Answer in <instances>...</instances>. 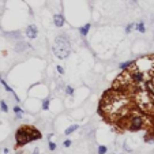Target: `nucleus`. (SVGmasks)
I'll use <instances>...</instances> for the list:
<instances>
[{"instance_id":"f257e3e1","label":"nucleus","mask_w":154,"mask_h":154,"mask_svg":"<svg viewBox=\"0 0 154 154\" xmlns=\"http://www.w3.org/2000/svg\"><path fill=\"white\" fill-rule=\"evenodd\" d=\"M134 91L135 90L116 87L106 90L99 99L97 113L108 124H115L122 130L125 119L136 109L132 98Z\"/></svg>"},{"instance_id":"f03ea898","label":"nucleus","mask_w":154,"mask_h":154,"mask_svg":"<svg viewBox=\"0 0 154 154\" xmlns=\"http://www.w3.org/2000/svg\"><path fill=\"white\" fill-rule=\"evenodd\" d=\"M134 102L136 109L141 111L143 115L154 116V94L150 93L147 89L136 86L134 94H132Z\"/></svg>"},{"instance_id":"7ed1b4c3","label":"nucleus","mask_w":154,"mask_h":154,"mask_svg":"<svg viewBox=\"0 0 154 154\" xmlns=\"http://www.w3.org/2000/svg\"><path fill=\"white\" fill-rule=\"evenodd\" d=\"M42 138V134L40 130H37L34 125L30 124H23L15 132V149L23 147L26 144L32 143L34 141H40Z\"/></svg>"},{"instance_id":"20e7f679","label":"nucleus","mask_w":154,"mask_h":154,"mask_svg":"<svg viewBox=\"0 0 154 154\" xmlns=\"http://www.w3.org/2000/svg\"><path fill=\"white\" fill-rule=\"evenodd\" d=\"M147 127V120H146V116L141 112V111L135 109L131 115L125 119L124 124H123V128L122 131L127 130V131H131V132H136V131H141V130L146 128Z\"/></svg>"},{"instance_id":"39448f33","label":"nucleus","mask_w":154,"mask_h":154,"mask_svg":"<svg viewBox=\"0 0 154 154\" xmlns=\"http://www.w3.org/2000/svg\"><path fill=\"white\" fill-rule=\"evenodd\" d=\"M53 53L57 59L60 60H64L70 56L71 53V40L66 33L63 34H59L55 38V44H53V48H52Z\"/></svg>"},{"instance_id":"423d86ee","label":"nucleus","mask_w":154,"mask_h":154,"mask_svg":"<svg viewBox=\"0 0 154 154\" xmlns=\"http://www.w3.org/2000/svg\"><path fill=\"white\" fill-rule=\"evenodd\" d=\"M25 35H26V37H27L29 40L37 38V35H38V29H37V26H35L34 23L29 25L27 27H26V30H25Z\"/></svg>"},{"instance_id":"0eeeda50","label":"nucleus","mask_w":154,"mask_h":154,"mask_svg":"<svg viewBox=\"0 0 154 154\" xmlns=\"http://www.w3.org/2000/svg\"><path fill=\"white\" fill-rule=\"evenodd\" d=\"M14 49H15L16 53H22V52L30 49V44H27V42H25V41H19L15 46H14Z\"/></svg>"},{"instance_id":"6e6552de","label":"nucleus","mask_w":154,"mask_h":154,"mask_svg":"<svg viewBox=\"0 0 154 154\" xmlns=\"http://www.w3.org/2000/svg\"><path fill=\"white\" fill-rule=\"evenodd\" d=\"M53 25L56 27H61V26L64 25V16L61 15V14H55L53 15Z\"/></svg>"},{"instance_id":"1a4fd4ad","label":"nucleus","mask_w":154,"mask_h":154,"mask_svg":"<svg viewBox=\"0 0 154 154\" xmlns=\"http://www.w3.org/2000/svg\"><path fill=\"white\" fill-rule=\"evenodd\" d=\"M0 83L3 85V86H4V89H6L7 91H8V93H11V94H13V96L15 97V99H16V101L19 102V101H21V99H19V97L16 96V94H15V91H14V90L11 89V87L8 86V85H7V82H6V80H4V79H3V78H1V77H0Z\"/></svg>"},{"instance_id":"9d476101","label":"nucleus","mask_w":154,"mask_h":154,"mask_svg":"<svg viewBox=\"0 0 154 154\" xmlns=\"http://www.w3.org/2000/svg\"><path fill=\"white\" fill-rule=\"evenodd\" d=\"M90 29H91V23H86V25L80 26V27H79L80 35H82V37H86V35L89 34V30H90Z\"/></svg>"},{"instance_id":"9b49d317","label":"nucleus","mask_w":154,"mask_h":154,"mask_svg":"<svg viewBox=\"0 0 154 154\" xmlns=\"http://www.w3.org/2000/svg\"><path fill=\"white\" fill-rule=\"evenodd\" d=\"M134 29H136V32H139V33H144V32H146V26H144V22H143V21H141V22L135 23Z\"/></svg>"},{"instance_id":"f8f14e48","label":"nucleus","mask_w":154,"mask_h":154,"mask_svg":"<svg viewBox=\"0 0 154 154\" xmlns=\"http://www.w3.org/2000/svg\"><path fill=\"white\" fill-rule=\"evenodd\" d=\"M13 112L15 113V117H16V119H22V117H23V111L21 109L18 105L13 108Z\"/></svg>"},{"instance_id":"ddd939ff","label":"nucleus","mask_w":154,"mask_h":154,"mask_svg":"<svg viewBox=\"0 0 154 154\" xmlns=\"http://www.w3.org/2000/svg\"><path fill=\"white\" fill-rule=\"evenodd\" d=\"M78 128H79V125H78V124H71L70 127H68V128L64 131V134H66V135H71L74 131H77Z\"/></svg>"},{"instance_id":"4468645a","label":"nucleus","mask_w":154,"mask_h":154,"mask_svg":"<svg viewBox=\"0 0 154 154\" xmlns=\"http://www.w3.org/2000/svg\"><path fill=\"white\" fill-rule=\"evenodd\" d=\"M146 89L150 91V93L154 94V77H151L150 79H147V87Z\"/></svg>"},{"instance_id":"2eb2a0df","label":"nucleus","mask_w":154,"mask_h":154,"mask_svg":"<svg viewBox=\"0 0 154 154\" xmlns=\"http://www.w3.org/2000/svg\"><path fill=\"white\" fill-rule=\"evenodd\" d=\"M74 91H75V89L72 86H70V85H67V86L64 87V93L67 94V96H70V97L74 96Z\"/></svg>"},{"instance_id":"dca6fc26","label":"nucleus","mask_w":154,"mask_h":154,"mask_svg":"<svg viewBox=\"0 0 154 154\" xmlns=\"http://www.w3.org/2000/svg\"><path fill=\"white\" fill-rule=\"evenodd\" d=\"M49 104H51V98H45L44 101H42V111H49Z\"/></svg>"},{"instance_id":"f3484780","label":"nucleus","mask_w":154,"mask_h":154,"mask_svg":"<svg viewBox=\"0 0 154 154\" xmlns=\"http://www.w3.org/2000/svg\"><path fill=\"white\" fill-rule=\"evenodd\" d=\"M0 108H1V111H3L4 113L8 112V106H7V104H6V101H4V99H1V101H0Z\"/></svg>"},{"instance_id":"a211bd4d","label":"nucleus","mask_w":154,"mask_h":154,"mask_svg":"<svg viewBox=\"0 0 154 154\" xmlns=\"http://www.w3.org/2000/svg\"><path fill=\"white\" fill-rule=\"evenodd\" d=\"M106 151H108V147H106V146H104V144L98 146V150H97L98 154H106Z\"/></svg>"},{"instance_id":"6ab92c4d","label":"nucleus","mask_w":154,"mask_h":154,"mask_svg":"<svg viewBox=\"0 0 154 154\" xmlns=\"http://www.w3.org/2000/svg\"><path fill=\"white\" fill-rule=\"evenodd\" d=\"M131 64H132V61H125V63H120L119 67H120V70H127Z\"/></svg>"},{"instance_id":"aec40b11","label":"nucleus","mask_w":154,"mask_h":154,"mask_svg":"<svg viewBox=\"0 0 154 154\" xmlns=\"http://www.w3.org/2000/svg\"><path fill=\"white\" fill-rule=\"evenodd\" d=\"M135 27V23H128V25L125 26V33H127V34H130V33H131V30L134 29Z\"/></svg>"},{"instance_id":"412c9836","label":"nucleus","mask_w":154,"mask_h":154,"mask_svg":"<svg viewBox=\"0 0 154 154\" xmlns=\"http://www.w3.org/2000/svg\"><path fill=\"white\" fill-rule=\"evenodd\" d=\"M48 146H49V150H51V151H55V150H56V147H57L55 142H52V141H49V142H48Z\"/></svg>"},{"instance_id":"4be33fe9","label":"nucleus","mask_w":154,"mask_h":154,"mask_svg":"<svg viewBox=\"0 0 154 154\" xmlns=\"http://www.w3.org/2000/svg\"><path fill=\"white\" fill-rule=\"evenodd\" d=\"M8 37H14L16 40H21V34L18 32H14V33H8Z\"/></svg>"},{"instance_id":"5701e85b","label":"nucleus","mask_w":154,"mask_h":154,"mask_svg":"<svg viewBox=\"0 0 154 154\" xmlns=\"http://www.w3.org/2000/svg\"><path fill=\"white\" fill-rule=\"evenodd\" d=\"M71 144H72V141H70V139H67V141L63 142V146H64V147H70Z\"/></svg>"},{"instance_id":"b1692460","label":"nucleus","mask_w":154,"mask_h":154,"mask_svg":"<svg viewBox=\"0 0 154 154\" xmlns=\"http://www.w3.org/2000/svg\"><path fill=\"white\" fill-rule=\"evenodd\" d=\"M56 70H57V72H59V74H60V75H63V74H64V68L61 67V66H56Z\"/></svg>"},{"instance_id":"393cba45","label":"nucleus","mask_w":154,"mask_h":154,"mask_svg":"<svg viewBox=\"0 0 154 154\" xmlns=\"http://www.w3.org/2000/svg\"><path fill=\"white\" fill-rule=\"evenodd\" d=\"M38 151H40V150H38V147H35V149H34V151H33V154H38Z\"/></svg>"},{"instance_id":"a878e982","label":"nucleus","mask_w":154,"mask_h":154,"mask_svg":"<svg viewBox=\"0 0 154 154\" xmlns=\"http://www.w3.org/2000/svg\"><path fill=\"white\" fill-rule=\"evenodd\" d=\"M124 149H125V150H127V151H131V149H130L128 146H127V144H124Z\"/></svg>"},{"instance_id":"bb28decb","label":"nucleus","mask_w":154,"mask_h":154,"mask_svg":"<svg viewBox=\"0 0 154 154\" xmlns=\"http://www.w3.org/2000/svg\"><path fill=\"white\" fill-rule=\"evenodd\" d=\"M16 154H25V153H23V151H18V153H16Z\"/></svg>"},{"instance_id":"cd10ccee","label":"nucleus","mask_w":154,"mask_h":154,"mask_svg":"<svg viewBox=\"0 0 154 154\" xmlns=\"http://www.w3.org/2000/svg\"><path fill=\"white\" fill-rule=\"evenodd\" d=\"M132 1H138V0H132Z\"/></svg>"}]
</instances>
